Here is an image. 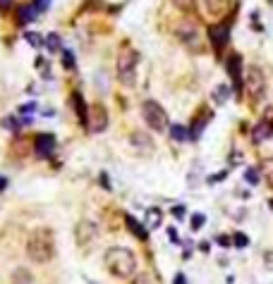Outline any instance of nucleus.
<instances>
[{
	"label": "nucleus",
	"mask_w": 273,
	"mask_h": 284,
	"mask_svg": "<svg viewBox=\"0 0 273 284\" xmlns=\"http://www.w3.org/2000/svg\"><path fill=\"white\" fill-rule=\"evenodd\" d=\"M175 284H185V277H182V275H177V277H175Z\"/></svg>",
	"instance_id": "34"
},
{
	"label": "nucleus",
	"mask_w": 273,
	"mask_h": 284,
	"mask_svg": "<svg viewBox=\"0 0 273 284\" xmlns=\"http://www.w3.org/2000/svg\"><path fill=\"white\" fill-rule=\"evenodd\" d=\"M98 239V225L91 222V220H79L77 222V229H74V241L81 251H89V248L96 244Z\"/></svg>",
	"instance_id": "6"
},
{
	"label": "nucleus",
	"mask_w": 273,
	"mask_h": 284,
	"mask_svg": "<svg viewBox=\"0 0 273 284\" xmlns=\"http://www.w3.org/2000/svg\"><path fill=\"white\" fill-rule=\"evenodd\" d=\"M5 189V177H0V191Z\"/></svg>",
	"instance_id": "36"
},
{
	"label": "nucleus",
	"mask_w": 273,
	"mask_h": 284,
	"mask_svg": "<svg viewBox=\"0 0 273 284\" xmlns=\"http://www.w3.org/2000/svg\"><path fill=\"white\" fill-rule=\"evenodd\" d=\"M24 38H27V43H29V45H34V48H38V45H44V38L38 36L36 31H27V34H24Z\"/></svg>",
	"instance_id": "25"
},
{
	"label": "nucleus",
	"mask_w": 273,
	"mask_h": 284,
	"mask_svg": "<svg viewBox=\"0 0 273 284\" xmlns=\"http://www.w3.org/2000/svg\"><path fill=\"white\" fill-rule=\"evenodd\" d=\"M230 98V86H225V84H221V86H216L214 91V101L218 103V105H223V103H228Z\"/></svg>",
	"instance_id": "20"
},
{
	"label": "nucleus",
	"mask_w": 273,
	"mask_h": 284,
	"mask_svg": "<svg viewBox=\"0 0 273 284\" xmlns=\"http://www.w3.org/2000/svg\"><path fill=\"white\" fill-rule=\"evenodd\" d=\"M173 212H175V218H177V220L185 218V208H180V205H177V208H173Z\"/></svg>",
	"instance_id": "31"
},
{
	"label": "nucleus",
	"mask_w": 273,
	"mask_h": 284,
	"mask_svg": "<svg viewBox=\"0 0 273 284\" xmlns=\"http://www.w3.org/2000/svg\"><path fill=\"white\" fill-rule=\"evenodd\" d=\"M12 284H34V279H31V275H29V270H24V268L15 270V275H12Z\"/></svg>",
	"instance_id": "19"
},
{
	"label": "nucleus",
	"mask_w": 273,
	"mask_h": 284,
	"mask_svg": "<svg viewBox=\"0 0 273 284\" xmlns=\"http://www.w3.org/2000/svg\"><path fill=\"white\" fill-rule=\"evenodd\" d=\"M130 144H132L139 153H151L154 151V144H151V138L144 134V131H132V136H130Z\"/></svg>",
	"instance_id": "13"
},
{
	"label": "nucleus",
	"mask_w": 273,
	"mask_h": 284,
	"mask_svg": "<svg viewBox=\"0 0 273 284\" xmlns=\"http://www.w3.org/2000/svg\"><path fill=\"white\" fill-rule=\"evenodd\" d=\"M87 127H89V131H94V134H101V131L108 127V112H106L103 105H91L89 117H87Z\"/></svg>",
	"instance_id": "8"
},
{
	"label": "nucleus",
	"mask_w": 273,
	"mask_h": 284,
	"mask_svg": "<svg viewBox=\"0 0 273 284\" xmlns=\"http://www.w3.org/2000/svg\"><path fill=\"white\" fill-rule=\"evenodd\" d=\"M240 67H242V62H240V55H230V60H228V72H230V77L235 81H242L244 77L240 74Z\"/></svg>",
	"instance_id": "16"
},
{
	"label": "nucleus",
	"mask_w": 273,
	"mask_h": 284,
	"mask_svg": "<svg viewBox=\"0 0 273 284\" xmlns=\"http://www.w3.org/2000/svg\"><path fill=\"white\" fill-rule=\"evenodd\" d=\"M146 222H149V229H156V227L161 225V210L158 208H151L146 212Z\"/></svg>",
	"instance_id": "22"
},
{
	"label": "nucleus",
	"mask_w": 273,
	"mask_h": 284,
	"mask_svg": "<svg viewBox=\"0 0 273 284\" xmlns=\"http://www.w3.org/2000/svg\"><path fill=\"white\" fill-rule=\"evenodd\" d=\"M48 8V0H38V10H46Z\"/></svg>",
	"instance_id": "33"
},
{
	"label": "nucleus",
	"mask_w": 273,
	"mask_h": 284,
	"mask_svg": "<svg viewBox=\"0 0 273 284\" xmlns=\"http://www.w3.org/2000/svg\"><path fill=\"white\" fill-rule=\"evenodd\" d=\"M259 175H261V170H259V168H247V170H244V179H247V184H254V186H257L259 179H261Z\"/></svg>",
	"instance_id": "23"
},
{
	"label": "nucleus",
	"mask_w": 273,
	"mask_h": 284,
	"mask_svg": "<svg viewBox=\"0 0 273 284\" xmlns=\"http://www.w3.org/2000/svg\"><path fill=\"white\" fill-rule=\"evenodd\" d=\"M208 36H211V43H214L216 51H221L223 45L228 43L230 27H228V24H214V27L208 29Z\"/></svg>",
	"instance_id": "9"
},
{
	"label": "nucleus",
	"mask_w": 273,
	"mask_h": 284,
	"mask_svg": "<svg viewBox=\"0 0 273 284\" xmlns=\"http://www.w3.org/2000/svg\"><path fill=\"white\" fill-rule=\"evenodd\" d=\"M62 60H65V67H67V69H70V67H74V55L70 51L62 53Z\"/></svg>",
	"instance_id": "28"
},
{
	"label": "nucleus",
	"mask_w": 273,
	"mask_h": 284,
	"mask_svg": "<svg viewBox=\"0 0 273 284\" xmlns=\"http://www.w3.org/2000/svg\"><path fill=\"white\" fill-rule=\"evenodd\" d=\"M27 255L34 263H48L55 258V234L48 227H36L27 239Z\"/></svg>",
	"instance_id": "1"
},
{
	"label": "nucleus",
	"mask_w": 273,
	"mask_h": 284,
	"mask_svg": "<svg viewBox=\"0 0 273 284\" xmlns=\"http://www.w3.org/2000/svg\"><path fill=\"white\" fill-rule=\"evenodd\" d=\"M46 45H48V51H60V48H62V45H60V36L58 34H51V36L46 38Z\"/></svg>",
	"instance_id": "26"
},
{
	"label": "nucleus",
	"mask_w": 273,
	"mask_h": 284,
	"mask_svg": "<svg viewBox=\"0 0 273 284\" xmlns=\"http://www.w3.org/2000/svg\"><path fill=\"white\" fill-rule=\"evenodd\" d=\"M177 10H182V12H192L194 10V0H170Z\"/></svg>",
	"instance_id": "24"
},
{
	"label": "nucleus",
	"mask_w": 273,
	"mask_h": 284,
	"mask_svg": "<svg viewBox=\"0 0 273 284\" xmlns=\"http://www.w3.org/2000/svg\"><path fill=\"white\" fill-rule=\"evenodd\" d=\"M141 115H144V120H146V124L151 127L154 131H165L168 129V112L158 105L156 101H144V105H141Z\"/></svg>",
	"instance_id": "5"
},
{
	"label": "nucleus",
	"mask_w": 273,
	"mask_h": 284,
	"mask_svg": "<svg viewBox=\"0 0 273 284\" xmlns=\"http://www.w3.org/2000/svg\"><path fill=\"white\" fill-rule=\"evenodd\" d=\"M233 241H235V246H240V248H242V246H247V244H249V239H247L244 234H235V239H233Z\"/></svg>",
	"instance_id": "29"
},
{
	"label": "nucleus",
	"mask_w": 273,
	"mask_h": 284,
	"mask_svg": "<svg viewBox=\"0 0 273 284\" xmlns=\"http://www.w3.org/2000/svg\"><path fill=\"white\" fill-rule=\"evenodd\" d=\"M271 136H273V122H271V120H261V122L251 129V141H254V144L268 141Z\"/></svg>",
	"instance_id": "10"
},
{
	"label": "nucleus",
	"mask_w": 273,
	"mask_h": 284,
	"mask_svg": "<svg viewBox=\"0 0 273 284\" xmlns=\"http://www.w3.org/2000/svg\"><path fill=\"white\" fill-rule=\"evenodd\" d=\"M230 8V0H204V12L208 17H221Z\"/></svg>",
	"instance_id": "12"
},
{
	"label": "nucleus",
	"mask_w": 273,
	"mask_h": 284,
	"mask_svg": "<svg viewBox=\"0 0 273 284\" xmlns=\"http://www.w3.org/2000/svg\"><path fill=\"white\" fill-rule=\"evenodd\" d=\"M134 284H151V282H149V277H146V275H139Z\"/></svg>",
	"instance_id": "32"
},
{
	"label": "nucleus",
	"mask_w": 273,
	"mask_h": 284,
	"mask_svg": "<svg viewBox=\"0 0 273 284\" xmlns=\"http://www.w3.org/2000/svg\"><path fill=\"white\" fill-rule=\"evenodd\" d=\"M170 136L175 138V141H187V138H190V131H187L185 127H180V124H173V127H170Z\"/></svg>",
	"instance_id": "21"
},
{
	"label": "nucleus",
	"mask_w": 273,
	"mask_h": 284,
	"mask_svg": "<svg viewBox=\"0 0 273 284\" xmlns=\"http://www.w3.org/2000/svg\"><path fill=\"white\" fill-rule=\"evenodd\" d=\"M137 65H139V55L132 45H122L118 53V77L125 86H134L137 81Z\"/></svg>",
	"instance_id": "3"
},
{
	"label": "nucleus",
	"mask_w": 273,
	"mask_h": 284,
	"mask_svg": "<svg viewBox=\"0 0 273 284\" xmlns=\"http://www.w3.org/2000/svg\"><path fill=\"white\" fill-rule=\"evenodd\" d=\"M106 268L120 279H130L137 275V255L130 248L113 246L106 251Z\"/></svg>",
	"instance_id": "2"
},
{
	"label": "nucleus",
	"mask_w": 273,
	"mask_h": 284,
	"mask_svg": "<svg viewBox=\"0 0 273 284\" xmlns=\"http://www.w3.org/2000/svg\"><path fill=\"white\" fill-rule=\"evenodd\" d=\"M175 34H177V38H180L185 45H190L192 51H201L199 48V43H201L199 27H197L194 22H180L175 27Z\"/></svg>",
	"instance_id": "7"
},
{
	"label": "nucleus",
	"mask_w": 273,
	"mask_h": 284,
	"mask_svg": "<svg viewBox=\"0 0 273 284\" xmlns=\"http://www.w3.org/2000/svg\"><path fill=\"white\" fill-rule=\"evenodd\" d=\"M125 222H127V227L132 229V234L137 236V239H146V236H149V232H146V229H144V227L139 225V220L134 218V215H127V218H125Z\"/></svg>",
	"instance_id": "14"
},
{
	"label": "nucleus",
	"mask_w": 273,
	"mask_h": 284,
	"mask_svg": "<svg viewBox=\"0 0 273 284\" xmlns=\"http://www.w3.org/2000/svg\"><path fill=\"white\" fill-rule=\"evenodd\" d=\"M242 86H244V93L249 96L254 103H259L266 93V77L259 67H247L244 72V79H242Z\"/></svg>",
	"instance_id": "4"
},
{
	"label": "nucleus",
	"mask_w": 273,
	"mask_h": 284,
	"mask_svg": "<svg viewBox=\"0 0 273 284\" xmlns=\"http://www.w3.org/2000/svg\"><path fill=\"white\" fill-rule=\"evenodd\" d=\"M261 175L266 177V184H268L273 191V158H266V160L261 162Z\"/></svg>",
	"instance_id": "18"
},
{
	"label": "nucleus",
	"mask_w": 273,
	"mask_h": 284,
	"mask_svg": "<svg viewBox=\"0 0 273 284\" xmlns=\"http://www.w3.org/2000/svg\"><path fill=\"white\" fill-rule=\"evenodd\" d=\"M204 222H206V215H201V212H197V215L192 218V229H194V232H199L201 227H204Z\"/></svg>",
	"instance_id": "27"
},
{
	"label": "nucleus",
	"mask_w": 273,
	"mask_h": 284,
	"mask_svg": "<svg viewBox=\"0 0 273 284\" xmlns=\"http://www.w3.org/2000/svg\"><path fill=\"white\" fill-rule=\"evenodd\" d=\"M10 5V0H0V8H8Z\"/></svg>",
	"instance_id": "35"
},
{
	"label": "nucleus",
	"mask_w": 273,
	"mask_h": 284,
	"mask_svg": "<svg viewBox=\"0 0 273 284\" xmlns=\"http://www.w3.org/2000/svg\"><path fill=\"white\" fill-rule=\"evenodd\" d=\"M70 101H72V105H74V110H77V115H79V120L81 122H87V108H84V98H81L79 93H72L70 96Z\"/></svg>",
	"instance_id": "17"
},
{
	"label": "nucleus",
	"mask_w": 273,
	"mask_h": 284,
	"mask_svg": "<svg viewBox=\"0 0 273 284\" xmlns=\"http://www.w3.org/2000/svg\"><path fill=\"white\" fill-rule=\"evenodd\" d=\"M34 17H36L34 5H22V8H17V19H19V24H29Z\"/></svg>",
	"instance_id": "15"
},
{
	"label": "nucleus",
	"mask_w": 273,
	"mask_h": 284,
	"mask_svg": "<svg viewBox=\"0 0 273 284\" xmlns=\"http://www.w3.org/2000/svg\"><path fill=\"white\" fill-rule=\"evenodd\" d=\"M53 148H55V138L51 134H41L36 138V144H34V151H36L38 158H48L53 153Z\"/></svg>",
	"instance_id": "11"
},
{
	"label": "nucleus",
	"mask_w": 273,
	"mask_h": 284,
	"mask_svg": "<svg viewBox=\"0 0 273 284\" xmlns=\"http://www.w3.org/2000/svg\"><path fill=\"white\" fill-rule=\"evenodd\" d=\"M264 261H266V265H268V268H273V251H266Z\"/></svg>",
	"instance_id": "30"
}]
</instances>
